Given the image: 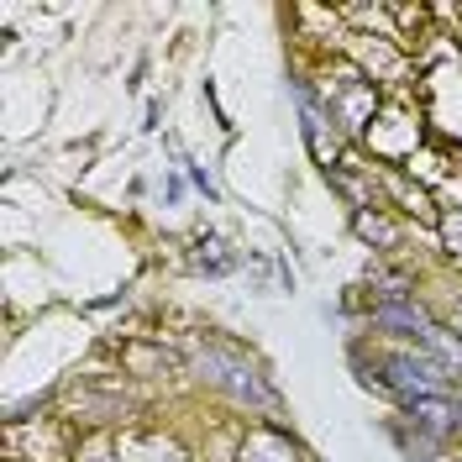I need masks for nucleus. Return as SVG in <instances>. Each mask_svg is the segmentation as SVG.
Instances as JSON below:
<instances>
[{"instance_id":"1","label":"nucleus","mask_w":462,"mask_h":462,"mask_svg":"<svg viewBox=\"0 0 462 462\" xmlns=\"http://www.w3.org/2000/svg\"><path fill=\"white\" fill-rule=\"evenodd\" d=\"M205 368H221V374H210L216 383H226L231 394H242V400H268V389L258 383V374L247 368V363H236L226 352H205Z\"/></svg>"}]
</instances>
